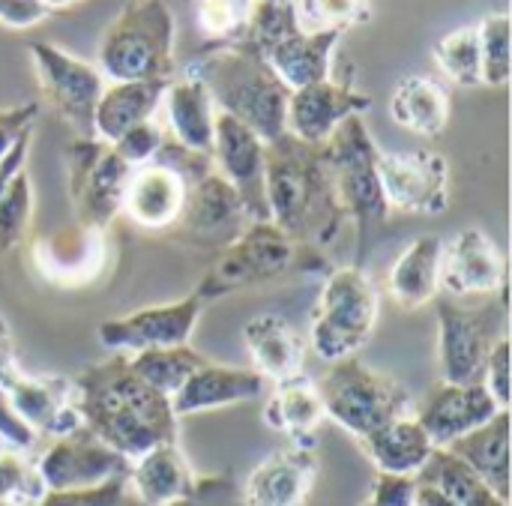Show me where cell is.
Returning a JSON list of instances; mask_svg holds the SVG:
<instances>
[{
  "mask_svg": "<svg viewBox=\"0 0 512 506\" xmlns=\"http://www.w3.org/2000/svg\"><path fill=\"white\" fill-rule=\"evenodd\" d=\"M255 3H291V0H255Z\"/></svg>",
  "mask_w": 512,
  "mask_h": 506,
  "instance_id": "obj_53",
  "label": "cell"
},
{
  "mask_svg": "<svg viewBox=\"0 0 512 506\" xmlns=\"http://www.w3.org/2000/svg\"><path fill=\"white\" fill-rule=\"evenodd\" d=\"M267 387L270 384L249 366H222V363L207 360L171 396V408L180 420L192 414H207V411L255 402L267 393Z\"/></svg>",
  "mask_w": 512,
  "mask_h": 506,
  "instance_id": "obj_25",
  "label": "cell"
},
{
  "mask_svg": "<svg viewBox=\"0 0 512 506\" xmlns=\"http://www.w3.org/2000/svg\"><path fill=\"white\" fill-rule=\"evenodd\" d=\"M501 408L483 384H441L414 414L438 450L453 447L459 438L486 426Z\"/></svg>",
  "mask_w": 512,
  "mask_h": 506,
  "instance_id": "obj_22",
  "label": "cell"
},
{
  "mask_svg": "<svg viewBox=\"0 0 512 506\" xmlns=\"http://www.w3.org/2000/svg\"><path fill=\"white\" fill-rule=\"evenodd\" d=\"M297 24L309 33H339L372 18V0H291Z\"/></svg>",
  "mask_w": 512,
  "mask_h": 506,
  "instance_id": "obj_38",
  "label": "cell"
},
{
  "mask_svg": "<svg viewBox=\"0 0 512 506\" xmlns=\"http://www.w3.org/2000/svg\"><path fill=\"white\" fill-rule=\"evenodd\" d=\"M165 87V81H108L93 111V138L114 144L132 126L156 120Z\"/></svg>",
  "mask_w": 512,
  "mask_h": 506,
  "instance_id": "obj_30",
  "label": "cell"
},
{
  "mask_svg": "<svg viewBox=\"0 0 512 506\" xmlns=\"http://www.w3.org/2000/svg\"><path fill=\"white\" fill-rule=\"evenodd\" d=\"M126 489L144 506H177L201 498L204 480L189 465L180 444H159L129 462Z\"/></svg>",
  "mask_w": 512,
  "mask_h": 506,
  "instance_id": "obj_23",
  "label": "cell"
},
{
  "mask_svg": "<svg viewBox=\"0 0 512 506\" xmlns=\"http://www.w3.org/2000/svg\"><path fill=\"white\" fill-rule=\"evenodd\" d=\"M441 291L450 297L507 294V258L489 231L468 225L441 240Z\"/></svg>",
  "mask_w": 512,
  "mask_h": 506,
  "instance_id": "obj_17",
  "label": "cell"
},
{
  "mask_svg": "<svg viewBox=\"0 0 512 506\" xmlns=\"http://www.w3.org/2000/svg\"><path fill=\"white\" fill-rule=\"evenodd\" d=\"M27 51L42 99L75 129V135H93V111L105 90V78L96 63H87L51 42H30Z\"/></svg>",
  "mask_w": 512,
  "mask_h": 506,
  "instance_id": "obj_11",
  "label": "cell"
},
{
  "mask_svg": "<svg viewBox=\"0 0 512 506\" xmlns=\"http://www.w3.org/2000/svg\"><path fill=\"white\" fill-rule=\"evenodd\" d=\"M186 201V177L162 159L132 171L120 216L144 231H165L177 225Z\"/></svg>",
  "mask_w": 512,
  "mask_h": 506,
  "instance_id": "obj_24",
  "label": "cell"
},
{
  "mask_svg": "<svg viewBox=\"0 0 512 506\" xmlns=\"http://www.w3.org/2000/svg\"><path fill=\"white\" fill-rule=\"evenodd\" d=\"M390 117L423 138H438L450 123V93L432 75H405L390 96Z\"/></svg>",
  "mask_w": 512,
  "mask_h": 506,
  "instance_id": "obj_34",
  "label": "cell"
},
{
  "mask_svg": "<svg viewBox=\"0 0 512 506\" xmlns=\"http://www.w3.org/2000/svg\"><path fill=\"white\" fill-rule=\"evenodd\" d=\"M264 150L267 144L237 117L216 111L213 117V168L237 186L246 198L252 219H267L264 198H261V177H264Z\"/></svg>",
  "mask_w": 512,
  "mask_h": 506,
  "instance_id": "obj_21",
  "label": "cell"
},
{
  "mask_svg": "<svg viewBox=\"0 0 512 506\" xmlns=\"http://www.w3.org/2000/svg\"><path fill=\"white\" fill-rule=\"evenodd\" d=\"M165 144V129L159 120H147V123H138L132 126L129 132H123L111 147L117 150V156L129 165V168H141L147 162H153L159 156Z\"/></svg>",
  "mask_w": 512,
  "mask_h": 506,
  "instance_id": "obj_43",
  "label": "cell"
},
{
  "mask_svg": "<svg viewBox=\"0 0 512 506\" xmlns=\"http://www.w3.org/2000/svg\"><path fill=\"white\" fill-rule=\"evenodd\" d=\"M288 87L300 90L333 75L339 33H309L297 24L291 3H255L243 39Z\"/></svg>",
  "mask_w": 512,
  "mask_h": 506,
  "instance_id": "obj_7",
  "label": "cell"
},
{
  "mask_svg": "<svg viewBox=\"0 0 512 506\" xmlns=\"http://www.w3.org/2000/svg\"><path fill=\"white\" fill-rule=\"evenodd\" d=\"M45 492H72L93 489L108 480H120L129 471V462L93 438L87 429H78L66 438H54L42 456L33 462Z\"/></svg>",
  "mask_w": 512,
  "mask_h": 506,
  "instance_id": "obj_16",
  "label": "cell"
},
{
  "mask_svg": "<svg viewBox=\"0 0 512 506\" xmlns=\"http://www.w3.org/2000/svg\"><path fill=\"white\" fill-rule=\"evenodd\" d=\"M414 495H417V480L378 474L369 498L360 506H414Z\"/></svg>",
  "mask_w": 512,
  "mask_h": 506,
  "instance_id": "obj_47",
  "label": "cell"
},
{
  "mask_svg": "<svg viewBox=\"0 0 512 506\" xmlns=\"http://www.w3.org/2000/svg\"><path fill=\"white\" fill-rule=\"evenodd\" d=\"M72 381L84 429L126 462L177 441L180 420L171 399L147 387L129 369L126 354H111Z\"/></svg>",
  "mask_w": 512,
  "mask_h": 506,
  "instance_id": "obj_1",
  "label": "cell"
},
{
  "mask_svg": "<svg viewBox=\"0 0 512 506\" xmlns=\"http://www.w3.org/2000/svg\"><path fill=\"white\" fill-rule=\"evenodd\" d=\"M438 69L459 87H483V63H480V36L477 24H465L441 36L432 48Z\"/></svg>",
  "mask_w": 512,
  "mask_h": 506,
  "instance_id": "obj_37",
  "label": "cell"
},
{
  "mask_svg": "<svg viewBox=\"0 0 512 506\" xmlns=\"http://www.w3.org/2000/svg\"><path fill=\"white\" fill-rule=\"evenodd\" d=\"M318 471L315 447L288 444L252 468L243 486V506H306Z\"/></svg>",
  "mask_w": 512,
  "mask_h": 506,
  "instance_id": "obj_20",
  "label": "cell"
},
{
  "mask_svg": "<svg viewBox=\"0 0 512 506\" xmlns=\"http://www.w3.org/2000/svg\"><path fill=\"white\" fill-rule=\"evenodd\" d=\"M132 171L135 168H129L111 144L93 135H75L66 147V180L75 225L108 231L120 216Z\"/></svg>",
  "mask_w": 512,
  "mask_h": 506,
  "instance_id": "obj_10",
  "label": "cell"
},
{
  "mask_svg": "<svg viewBox=\"0 0 512 506\" xmlns=\"http://www.w3.org/2000/svg\"><path fill=\"white\" fill-rule=\"evenodd\" d=\"M33 210H36V195H33V180L24 171L15 174V180L9 183V189L0 198V255L15 249L33 222Z\"/></svg>",
  "mask_w": 512,
  "mask_h": 506,
  "instance_id": "obj_41",
  "label": "cell"
},
{
  "mask_svg": "<svg viewBox=\"0 0 512 506\" xmlns=\"http://www.w3.org/2000/svg\"><path fill=\"white\" fill-rule=\"evenodd\" d=\"M126 363L147 387H153L156 393L171 399L186 384V378L198 366L207 363V357L192 351L189 345H183V348H153V351L126 354Z\"/></svg>",
  "mask_w": 512,
  "mask_h": 506,
  "instance_id": "obj_36",
  "label": "cell"
},
{
  "mask_svg": "<svg viewBox=\"0 0 512 506\" xmlns=\"http://www.w3.org/2000/svg\"><path fill=\"white\" fill-rule=\"evenodd\" d=\"M324 405L318 384L306 378L303 372L270 384V396L264 402V423L267 429L285 435L291 444H306L315 447V435L324 426Z\"/></svg>",
  "mask_w": 512,
  "mask_h": 506,
  "instance_id": "obj_29",
  "label": "cell"
},
{
  "mask_svg": "<svg viewBox=\"0 0 512 506\" xmlns=\"http://www.w3.org/2000/svg\"><path fill=\"white\" fill-rule=\"evenodd\" d=\"M186 75L198 78L207 87L216 111H225L246 123L264 144H273L285 135L291 90L246 42L207 45L186 66Z\"/></svg>",
  "mask_w": 512,
  "mask_h": 506,
  "instance_id": "obj_3",
  "label": "cell"
},
{
  "mask_svg": "<svg viewBox=\"0 0 512 506\" xmlns=\"http://www.w3.org/2000/svg\"><path fill=\"white\" fill-rule=\"evenodd\" d=\"M30 258L36 273L57 288H81L93 285L111 258L108 231L72 225L63 231H51L30 243Z\"/></svg>",
  "mask_w": 512,
  "mask_h": 506,
  "instance_id": "obj_18",
  "label": "cell"
},
{
  "mask_svg": "<svg viewBox=\"0 0 512 506\" xmlns=\"http://www.w3.org/2000/svg\"><path fill=\"white\" fill-rule=\"evenodd\" d=\"M3 390L9 393L15 414L24 420V426L33 429L36 438L45 435L54 441V438H66V435L84 429L72 378L30 375L21 369Z\"/></svg>",
  "mask_w": 512,
  "mask_h": 506,
  "instance_id": "obj_19",
  "label": "cell"
},
{
  "mask_svg": "<svg viewBox=\"0 0 512 506\" xmlns=\"http://www.w3.org/2000/svg\"><path fill=\"white\" fill-rule=\"evenodd\" d=\"M243 345L252 360L249 369H255L267 384H279L303 372L306 342L285 315L261 312L249 318L243 324Z\"/></svg>",
  "mask_w": 512,
  "mask_h": 506,
  "instance_id": "obj_27",
  "label": "cell"
},
{
  "mask_svg": "<svg viewBox=\"0 0 512 506\" xmlns=\"http://www.w3.org/2000/svg\"><path fill=\"white\" fill-rule=\"evenodd\" d=\"M483 87H504L510 81V18L507 12H492L477 21Z\"/></svg>",
  "mask_w": 512,
  "mask_h": 506,
  "instance_id": "obj_40",
  "label": "cell"
},
{
  "mask_svg": "<svg viewBox=\"0 0 512 506\" xmlns=\"http://www.w3.org/2000/svg\"><path fill=\"white\" fill-rule=\"evenodd\" d=\"M177 18L165 0H132L105 27L96 69L105 81H174Z\"/></svg>",
  "mask_w": 512,
  "mask_h": 506,
  "instance_id": "obj_4",
  "label": "cell"
},
{
  "mask_svg": "<svg viewBox=\"0 0 512 506\" xmlns=\"http://www.w3.org/2000/svg\"><path fill=\"white\" fill-rule=\"evenodd\" d=\"M255 0H195V24L210 45H237L249 33Z\"/></svg>",
  "mask_w": 512,
  "mask_h": 506,
  "instance_id": "obj_39",
  "label": "cell"
},
{
  "mask_svg": "<svg viewBox=\"0 0 512 506\" xmlns=\"http://www.w3.org/2000/svg\"><path fill=\"white\" fill-rule=\"evenodd\" d=\"M498 318L489 309L438 303L441 384H480L486 357L498 342Z\"/></svg>",
  "mask_w": 512,
  "mask_h": 506,
  "instance_id": "obj_14",
  "label": "cell"
},
{
  "mask_svg": "<svg viewBox=\"0 0 512 506\" xmlns=\"http://www.w3.org/2000/svg\"><path fill=\"white\" fill-rule=\"evenodd\" d=\"M414 504L417 506H459L453 498H447L441 489L429 486V483H420L417 480V495H414Z\"/></svg>",
  "mask_w": 512,
  "mask_h": 506,
  "instance_id": "obj_51",
  "label": "cell"
},
{
  "mask_svg": "<svg viewBox=\"0 0 512 506\" xmlns=\"http://www.w3.org/2000/svg\"><path fill=\"white\" fill-rule=\"evenodd\" d=\"M159 111L165 114L162 129L174 144H180L183 150L210 156L216 108H213L207 87L198 78L183 75L180 81H168Z\"/></svg>",
  "mask_w": 512,
  "mask_h": 506,
  "instance_id": "obj_28",
  "label": "cell"
},
{
  "mask_svg": "<svg viewBox=\"0 0 512 506\" xmlns=\"http://www.w3.org/2000/svg\"><path fill=\"white\" fill-rule=\"evenodd\" d=\"M378 315L381 297L363 267L345 264L330 270L309 312L312 354L327 366L348 357H360L378 327Z\"/></svg>",
  "mask_w": 512,
  "mask_h": 506,
  "instance_id": "obj_5",
  "label": "cell"
},
{
  "mask_svg": "<svg viewBox=\"0 0 512 506\" xmlns=\"http://www.w3.org/2000/svg\"><path fill=\"white\" fill-rule=\"evenodd\" d=\"M459 456L489 489L510 501V411H498L486 426L447 447Z\"/></svg>",
  "mask_w": 512,
  "mask_h": 506,
  "instance_id": "obj_33",
  "label": "cell"
},
{
  "mask_svg": "<svg viewBox=\"0 0 512 506\" xmlns=\"http://www.w3.org/2000/svg\"><path fill=\"white\" fill-rule=\"evenodd\" d=\"M360 444L378 474L411 477V480H417L423 474L426 462L438 450L414 414H405V417L387 423L384 429H378L375 435H369Z\"/></svg>",
  "mask_w": 512,
  "mask_h": 506,
  "instance_id": "obj_31",
  "label": "cell"
},
{
  "mask_svg": "<svg viewBox=\"0 0 512 506\" xmlns=\"http://www.w3.org/2000/svg\"><path fill=\"white\" fill-rule=\"evenodd\" d=\"M189 504H192V501H186V504H177V506H189Z\"/></svg>",
  "mask_w": 512,
  "mask_h": 506,
  "instance_id": "obj_54",
  "label": "cell"
},
{
  "mask_svg": "<svg viewBox=\"0 0 512 506\" xmlns=\"http://www.w3.org/2000/svg\"><path fill=\"white\" fill-rule=\"evenodd\" d=\"M39 102H21V105H9V108H0V159L18 144L21 135H27L39 117Z\"/></svg>",
  "mask_w": 512,
  "mask_h": 506,
  "instance_id": "obj_46",
  "label": "cell"
},
{
  "mask_svg": "<svg viewBox=\"0 0 512 506\" xmlns=\"http://www.w3.org/2000/svg\"><path fill=\"white\" fill-rule=\"evenodd\" d=\"M318 384L324 417L339 429L366 441L387 423L411 414V396L396 381L369 369L360 357L330 363L327 375Z\"/></svg>",
  "mask_w": 512,
  "mask_h": 506,
  "instance_id": "obj_8",
  "label": "cell"
},
{
  "mask_svg": "<svg viewBox=\"0 0 512 506\" xmlns=\"http://www.w3.org/2000/svg\"><path fill=\"white\" fill-rule=\"evenodd\" d=\"M327 186L342 219H351L360 237L390 216L378 177V144L363 117H348L321 147Z\"/></svg>",
  "mask_w": 512,
  "mask_h": 506,
  "instance_id": "obj_6",
  "label": "cell"
},
{
  "mask_svg": "<svg viewBox=\"0 0 512 506\" xmlns=\"http://www.w3.org/2000/svg\"><path fill=\"white\" fill-rule=\"evenodd\" d=\"M381 192L390 210L441 216L450 207V162L429 147L378 156Z\"/></svg>",
  "mask_w": 512,
  "mask_h": 506,
  "instance_id": "obj_13",
  "label": "cell"
},
{
  "mask_svg": "<svg viewBox=\"0 0 512 506\" xmlns=\"http://www.w3.org/2000/svg\"><path fill=\"white\" fill-rule=\"evenodd\" d=\"M249 222H255V219L246 207V198L216 168H210L207 174L186 183V201H183V213L177 219V225L183 231H189L195 237H213V234L231 231V237H234Z\"/></svg>",
  "mask_w": 512,
  "mask_h": 506,
  "instance_id": "obj_26",
  "label": "cell"
},
{
  "mask_svg": "<svg viewBox=\"0 0 512 506\" xmlns=\"http://www.w3.org/2000/svg\"><path fill=\"white\" fill-rule=\"evenodd\" d=\"M303 252L306 246L288 237L270 219H255L225 243L195 291L204 303H210L246 288L276 282L300 267Z\"/></svg>",
  "mask_w": 512,
  "mask_h": 506,
  "instance_id": "obj_9",
  "label": "cell"
},
{
  "mask_svg": "<svg viewBox=\"0 0 512 506\" xmlns=\"http://www.w3.org/2000/svg\"><path fill=\"white\" fill-rule=\"evenodd\" d=\"M0 441L9 447V450H18V453H30L36 447V435L30 426H24V420L15 414L12 402H9V393L0 387Z\"/></svg>",
  "mask_w": 512,
  "mask_h": 506,
  "instance_id": "obj_48",
  "label": "cell"
},
{
  "mask_svg": "<svg viewBox=\"0 0 512 506\" xmlns=\"http://www.w3.org/2000/svg\"><path fill=\"white\" fill-rule=\"evenodd\" d=\"M261 198L267 219L303 246L333 240L342 222L327 186L321 150L288 132L264 150Z\"/></svg>",
  "mask_w": 512,
  "mask_h": 506,
  "instance_id": "obj_2",
  "label": "cell"
},
{
  "mask_svg": "<svg viewBox=\"0 0 512 506\" xmlns=\"http://www.w3.org/2000/svg\"><path fill=\"white\" fill-rule=\"evenodd\" d=\"M480 384L489 390V396L510 411V339L507 333L498 336V342L492 345L489 357H486V366H483V378Z\"/></svg>",
  "mask_w": 512,
  "mask_h": 506,
  "instance_id": "obj_45",
  "label": "cell"
},
{
  "mask_svg": "<svg viewBox=\"0 0 512 506\" xmlns=\"http://www.w3.org/2000/svg\"><path fill=\"white\" fill-rule=\"evenodd\" d=\"M51 12L39 0H0V24L6 30H30Z\"/></svg>",
  "mask_w": 512,
  "mask_h": 506,
  "instance_id": "obj_49",
  "label": "cell"
},
{
  "mask_svg": "<svg viewBox=\"0 0 512 506\" xmlns=\"http://www.w3.org/2000/svg\"><path fill=\"white\" fill-rule=\"evenodd\" d=\"M204 300L198 291L186 294L183 300L174 303H159V306H144L138 312L108 318L99 324L96 336L99 345L108 348L111 354H138V351H153V348H183L192 342L198 321L204 315Z\"/></svg>",
  "mask_w": 512,
  "mask_h": 506,
  "instance_id": "obj_12",
  "label": "cell"
},
{
  "mask_svg": "<svg viewBox=\"0 0 512 506\" xmlns=\"http://www.w3.org/2000/svg\"><path fill=\"white\" fill-rule=\"evenodd\" d=\"M48 12H57V9H69V6H75V3H81V0H39Z\"/></svg>",
  "mask_w": 512,
  "mask_h": 506,
  "instance_id": "obj_52",
  "label": "cell"
},
{
  "mask_svg": "<svg viewBox=\"0 0 512 506\" xmlns=\"http://www.w3.org/2000/svg\"><path fill=\"white\" fill-rule=\"evenodd\" d=\"M387 291L402 309H420L441 291V240H411L387 273Z\"/></svg>",
  "mask_w": 512,
  "mask_h": 506,
  "instance_id": "obj_32",
  "label": "cell"
},
{
  "mask_svg": "<svg viewBox=\"0 0 512 506\" xmlns=\"http://www.w3.org/2000/svg\"><path fill=\"white\" fill-rule=\"evenodd\" d=\"M372 99L354 87V75H330L318 84L291 90L285 132L309 147H321L348 117H363Z\"/></svg>",
  "mask_w": 512,
  "mask_h": 506,
  "instance_id": "obj_15",
  "label": "cell"
},
{
  "mask_svg": "<svg viewBox=\"0 0 512 506\" xmlns=\"http://www.w3.org/2000/svg\"><path fill=\"white\" fill-rule=\"evenodd\" d=\"M420 483H429L441 489L447 498H453L459 506H510L495 489H489L459 456L450 450H435L432 459L426 462L423 474L417 477Z\"/></svg>",
  "mask_w": 512,
  "mask_h": 506,
  "instance_id": "obj_35",
  "label": "cell"
},
{
  "mask_svg": "<svg viewBox=\"0 0 512 506\" xmlns=\"http://www.w3.org/2000/svg\"><path fill=\"white\" fill-rule=\"evenodd\" d=\"M30 144H33V129H30L27 135H21V138H18V144H15V147L0 159V198H3V192L9 189V183L15 180V174L27 168Z\"/></svg>",
  "mask_w": 512,
  "mask_h": 506,
  "instance_id": "obj_50",
  "label": "cell"
},
{
  "mask_svg": "<svg viewBox=\"0 0 512 506\" xmlns=\"http://www.w3.org/2000/svg\"><path fill=\"white\" fill-rule=\"evenodd\" d=\"M126 477L108 480L93 489H72V492H45L36 506H120L126 498Z\"/></svg>",
  "mask_w": 512,
  "mask_h": 506,
  "instance_id": "obj_44",
  "label": "cell"
},
{
  "mask_svg": "<svg viewBox=\"0 0 512 506\" xmlns=\"http://www.w3.org/2000/svg\"><path fill=\"white\" fill-rule=\"evenodd\" d=\"M45 486L27 453L0 447V506H36Z\"/></svg>",
  "mask_w": 512,
  "mask_h": 506,
  "instance_id": "obj_42",
  "label": "cell"
}]
</instances>
